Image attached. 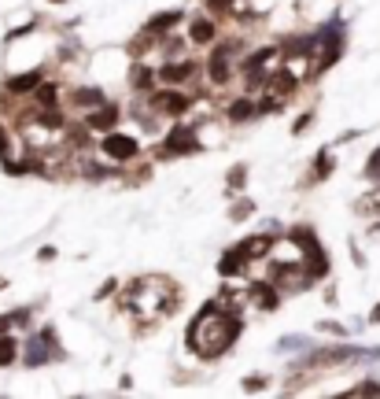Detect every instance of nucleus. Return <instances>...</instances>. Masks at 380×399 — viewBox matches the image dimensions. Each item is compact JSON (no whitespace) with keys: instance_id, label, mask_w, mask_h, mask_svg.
I'll list each match as a JSON object with an SVG mask.
<instances>
[{"instance_id":"obj_15","label":"nucleus","mask_w":380,"mask_h":399,"mask_svg":"<svg viewBox=\"0 0 380 399\" xmlns=\"http://www.w3.org/2000/svg\"><path fill=\"white\" fill-rule=\"evenodd\" d=\"M189 37H192L196 45H211V37H214V22L196 19V22H192V30H189Z\"/></svg>"},{"instance_id":"obj_2","label":"nucleus","mask_w":380,"mask_h":399,"mask_svg":"<svg viewBox=\"0 0 380 399\" xmlns=\"http://www.w3.org/2000/svg\"><path fill=\"white\" fill-rule=\"evenodd\" d=\"M59 351H56V333L52 329H41L37 337H30V344H26V363L30 366H41V363H48V358H56Z\"/></svg>"},{"instance_id":"obj_3","label":"nucleus","mask_w":380,"mask_h":399,"mask_svg":"<svg viewBox=\"0 0 380 399\" xmlns=\"http://www.w3.org/2000/svg\"><path fill=\"white\" fill-rule=\"evenodd\" d=\"M196 148H200V140H196L192 126H174V130L166 133V145H163L166 156H189V152H196Z\"/></svg>"},{"instance_id":"obj_23","label":"nucleus","mask_w":380,"mask_h":399,"mask_svg":"<svg viewBox=\"0 0 380 399\" xmlns=\"http://www.w3.org/2000/svg\"><path fill=\"white\" fill-rule=\"evenodd\" d=\"M351 396H380V384L377 381H362V384L351 389Z\"/></svg>"},{"instance_id":"obj_19","label":"nucleus","mask_w":380,"mask_h":399,"mask_svg":"<svg viewBox=\"0 0 380 399\" xmlns=\"http://www.w3.org/2000/svg\"><path fill=\"white\" fill-rule=\"evenodd\" d=\"M270 285H251V296H255V303L262 307V311H266V307H277V296L273 292H266Z\"/></svg>"},{"instance_id":"obj_12","label":"nucleus","mask_w":380,"mask_h":399,"mask_svg":"<svg viewBox=\"0 0 380 399\" xmlns=\"http://www.w3.org/2000/svg\"><path fill=\"white\" fill-rule=\"evenodd\" d=\"M258 108L251 104V100H233L229 104V122H247V119H255Z\"/></svg>"},{"instance_id":"obj_6","label":"nucleus","mask_w":380,"mask_h":399,"mask_svg":"<svg viewBox=\"0 0 380 399\" xmlns=\"http://www.w3.org/2000/svg\"><path fill=\"white\" fill-rule=\"evenodd\" d=\"M103 152H108L111 159H133L140 145L133 137H126V133H108V140H103Z\"/></svg>"},{"instance_id":"obj_18","label":"nucleus","mask_w":380,"mask_h":399,"mask_svg":"<svg viewBox=\"0 0 380 399\" xmlns=\"http://www.w3.org/2000/svg\"><path fill=\"white\" fill-rule=\"evenodd\" d=\"M155 78H159V74H155L152 67H133V85L140 89V93H148V89L155 85Z\"/></svg>"},{"instance_id":"obj_7","label":"nucleus","mask_w":380,"mask_h":399,"mask_svg":"<svg viewBox=\"0 0 380 399\" xmlns=\"http://www.w3.org/2000/svg\"><path fill=\"white\" fill-rule=\"evenodd\" d=\"M115 122H119V111H115L111 104H100L96 111H89V119H85L89 130H111Z\"/></svg>"},{"instance_id":"obj_11","label":"nucleus","mask_w":380,"mask_h":399,"mask_svg":"<svg viewBox=\"0 0 380 399\" xmlns=\"http://www.w3.org/2000/svg\"><path fill=\"white\" fill-rule=\"evenodd\" d=\"M41 85V71H30V74H19V78L8 82V93H34Z\"/></svg>"},{"instance_id":"obj_21","label":"nucleus","mask_w":380,"mask_h":399,"mask_svg":"<svg viewBox=\"0 0 380 399\" xmlns=\"http://www.w3.org/2000/svg\"><path fill=\"white\" fill-rule=\"evenodd\" d=\"M11 358H15V340L8 333H0V366H8Z\"/></svg>"},{"instance_id":"obj_20","label":"nucleus","mask_w":380,"mask_h":399,"mask_svg":"<svg viewBox=\"0 0 380 399\" xmlns=\"http://www.w3.org/2000/svg\"><path fill=\"white\" fill-rule=\"evenodd\" d=\"M332 174V156L329 152H321L318 163H314V182H321V177H329Z\"/></svg>"},{"instance_id":"obj_30","label":"nucleus","mask_w":380,"mask_h":399,"mask_svg":"<svg viewBox=\"0 0 380 399\" xmlns=\"http://www.w3.org/2000/svg\"><path fill=\"white\" fill-rule=\"evenodd\" d=\"M370 318H373V321H380V303L373 307V314H370Z\"/></svg>"},{"instance_id":"obj_27","label":"nucleus","mask_w":380,"mask_h":399,"mask_svg":"<svg viewBox=\"0 0 380 399\" xmlns=\"http://www.w3.org/2000/svg\"><path fill=\"white\" fill-rule=\"evenodd\" d=\"M247 389L258 392V389H266V381H262V377H251V381H247Z\"/></svg>"},{"instance_id":"obj_5","label":"nucleus","mask_w":380,"mask_h":399,"mask_svg":"<svg viewBox=\"0 0 380 399\" xmlns=\"http://www.w3.org/2000/svg\"><path fill=\"white\" fill-rule=\"evenodd\" d=\"M207 74H211L214 85H226L233 74V45H221L211 52V63H207Z\"/></svg>"},{"instance_id":"obj_9","label":"nucleus","mask_w":380,"mask_h":399,"mask_svg":"<svg viewBox=\"0 0 380 399\" xmlns=\"http://www.w3.org/2000/svg\"><path fill=\"white\" fill-rule=\"evenodd\" d=\"M266 85H270V93H277V96H288V93H295V74L292 71H277L273 78H266Z\"/></svg>"},{"instance_id":"obj_8","label":"nucleus","mask_w":380,"mask_h":399,"mask_svg":"<svg viewBox=\"0 0 380 399\" xmlns=\"http://www.w3.org/2000/svg\"><path fill=\"white\" fill-rule=\"evenodd\" d=\"M192 59H185V63H166V67L159 71V78L163 82H170V85H181V82H189L192 78Z\"/></svg>"},{"instance_id":"obj_29","label":"nucleus","mask_w":380,"mask_h":399,"mask_svg":"<svg viewBox=\"0 0 380 399\" xmlns=\"http://www.w3.org/2000/svg\"><path fill=\"white\" fill-rule=\"evenodd\" d=\"M211 4H214V8H226V4H233V0H211Z\"/></svg>"},{"instance_id":"obj_26","label":"nucleus","mask_w":380,"mask_h":399,"mask_svg":"<svg viewBox=\"0 0 380 399\" xmlns=\"http://www.w3.org/2000/svg\"><path fill=\"white\" fill-rule=\"evenodd\" d=\"M251 215V203H240V208H233V218H247Z\"/></svg>"},{"instance_id":"obj_28","label":"nucleus","mask_w":380,"mask_h":399,"mask_svg":"<svg viewBox=\"0 0 380 399\" xmlns=\"http://www.w3.org/2000/svg\"><path fill=\"white\" fill-rule=\"evenodd\" d=\"M8 326H11V318H4V314H0V333H8Z\"/></svg>"},{"instance_id":"obj_10","label":"nucleus","mask_w":380,"mask_h":399,"mask_svg":"<svg viewBox=\"0 0 380 399\" xmlns=\"http://www.w3.org/2000/svg\"><path fill=\"white\" fill-rule=\"evenodd\" d=\"M270 248H273V244H270V237L262 233V237H251V240H244L237 252L244 255V259H255V255H270Z\"/></svg>"},{"instance_id":"obj_24","label":"nucleus","mask_w":380,"mask_h":399,"mask_svg":"<svg viewBox=\"0 0 380 399\" xmlns=\"http://www.w3.org/2000/svg\"><path fill=\"white\" fill-rule=\"evenodd\" d=\"M365 174H370V177H377V182H380V148H377L373 156H370V163H365Z\"/></svg>"},{"instance_id":"obj_13","label":"nucleus","mask_w":380,"mask_h":399,"mask_svg":"<svg viewBox=\"0 0 380 399\" xmlns=\"http://www.w3.org/2000/svg\"><path fill=\"white\" fill-rule=\"evenodd\" d=\"M174 22H181V11H163V15H155L152 22H148V34H166V30H174Z\"/></svg>"},{"instance_id":"obj_16","label":"nucleus","mask_w":380,"mask_h":399,"mask_svg":"<svg viewBox=\"0 0 380 399\" xmlns=\"http://www.w3.org/2000/svg\"><path fill=\"white\" fill-rule=\"evenodd\" d=\"M56 96H59V89L52 85V82H41V85L34 89V100H37L41 108H52V104H56Z\"/></svg>"},{"instance_id":"obj_1","label":"nucleus","mask_w":380,"mask_h":399,"mask_svg":"<svg viewBox=\"0 0 380 399\" xmlns=\"http://www.w3.org/2000/svg\"><path fill=\"white\" fill-rule=\"evenodd\" d=\"M237 333H240V318L233 311H221V300H214L189 326V347H196L203 358H214L237 340Z\"/></svg>"},{"instance_id":"obj_17","label":"nucleus","mask_w":380,"mask_h":399,"mask_svg":"<svg viewBox=\"0 0 380 399\" xmlns=\"http://www.w3.org/2000/svg\"><path fill=\"white\" fill-rule=\"evenodd\" d=\"M74 104H78V108H100L103 96H100V89H78V93H74Z\"/></svg>"},{"instance_id":"obj_25","label":"nucleus","mask_w":380,"mask_h":399,"mask_svg":"<svg viewBox=\"0 0 380 399\" xmlns=\"http://www.w3.org/2000/svg\"><path fill=\"white\" fill-rule=\"evenodd\" d=\"M310 122H314V111H310V115H303V119H299V122L292 126V130H295V133H303V130H310Z\"/></svg>"},{"instance_id":"obj_22","label":"nucleus","mask_w":380,"mask_h":399,"mask_svg":"<svg viewBox=\"0 0 380 399\" xmlns=\"http://www.w3.org/2000/svg\"><path fill=\"white\" fill-rule=\"evenodd\" d=\"M303 347H310L307 337H284L281 340V351H303Z\"/></svg>"},{"instance_id":"obj_4","label":"nucleus","mask_w":380,"mask_h":399,"mask_svg":"<svg viewBox=\"0 0 380 399\" xmlns=\"http://www.w3.org/2000/svg\"><path fill=\"white\" fill-rule=\"evenodd\" d=\"M152 108L159 111V115H185L192 108V96L185 93H177V89H166V93H152Z\"/></svg>"},{"instance_id":"obj_14","label":"nucleus","mask_w":380,"mask_h":399,"mask_svg":"<svg viewBox=\"0 0 380 399\" xmlns=\"http://www.w3.org/2000/svg\"><path fill=\"white\" fill-rule=\"evenodd\" d=\"M244 266H247V259H244V255H240L237 248H233V252L226 255V259L218 263V270H221L226 277H237V274H244Z\"/></svg>"}]
</instances>
